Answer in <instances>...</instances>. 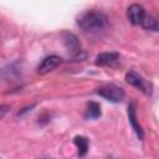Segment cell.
Returning <instances> with one entry per match:
<instances>
[{
	"instance_id": "cell-1",
	"label": "cell",
	"mask_w": 159,
	"mask_h": 159,
	"mask_svg": "<svg viewBox=\"0 0 159 159\" xmlns=\"http://www.w3.org/2000/svg\"><path fill=\"white\" fill-rule=\"evenodd\" d=\"M108 24V19L104 12L99 10H88L83 12L78 19V25L84 32L98 34Z\"/></svg>"
},
{
	"instance_id": "cell-11",
	"label": "cell",
	"mask_w": 159,
	"mask_h": 159,
	"mask_svg": "<svg viewBox=\"0 0 159 159\" xmlns=\"http://www.w3.org/2000/svg\"><path fill=\"white\" fill-rule=\"evenodd\" d=\"M73 142H75V144H76V147L78 149V155L80 157H84L87 154V152H88V145H89L88 139L86 137H83V135H77V137H75Z\"/></svg>"
},
{
	"instance_id": "cell-8",
	"label": "cell",
	"mask_w": 159,
	"mask_h": 159,
	"mask_svg": "<svg viewBox=\"0 0 159 159\" xmlns=\"http://www.w3.org/2000/svg\"><path fill=\"white\" fill-rule=\"evenodd\" d=\"M142 26L148 31H159V14L145 15Z\"/></svg>"
},
{
	"instance_id": "cell-10",
	"label": "cell",
	"mask_w": 159,
	"mask_h": 159,
	"mask_svg": "<svg viewBox=\"0 0 159 159\" xmlns=\"http://www.w3.org/2000/svg\"><path fill=\"white\" fill-rule=\"evenodd\" d=\"M101 116V106L97 102H89L87 104L84 118L86 119H97Z\"/></svg>"
},
{
	"instance_id": "cell-5",
	"label": "cell",
	"mask_w": 159,
	"mask_h": 159,
	"mask_svg": "<svg viewBox=\"0 0 159 159\" xmlns=\"http://www.w3.org/2000/svg\"><path fill=\"white\" fill-rule=\"evenodd\" d=\"M145 15L144 7L139 4H132L127 10V16L133 25H142Z\"/></svg>"
},
{
	"instance_id": "cell-7",
	"label": "cell",
	"mask_w": 159,
	"mask_h": 159,
	"mask_svg": "<svg viewBox=\"0 0 159 159\" xmlns=\"http://www.w3.org/2000/svg\"><path fill=\"white\" fill-rule=\"evenodd\" d=\"M128 118H129V123L133 127L134 132L137 133L138 138L139 139H143V135L144 134H143V129L140 128V125L137 122V112H135V104H134V102H132L128 106Z\"/></svg>"
},
{
	"instance_id": "cell-4",
	"label": "cell",
	"mask_w": 159,
	"mask_h": 159,
	"mask_svg": "<svg viewBox=\"0 0 159 159\" xmlns=\"http://www.w3.org/2000/svg\"><path fill=\"white\" fill-rule=\"evenodd\" d=\"M62 41H63V45L66 46V48L68 50V52L72 56L78 57L81 55V52H82L81 43H80L76 35H73L71 32H63L62 34Z\"/></svg>"
},
{
	"instance_id": "cell-13",
	"label": "cell",
	"mask_w": 159,
	"mask_h": 159,
	"mask_svg": "<svg viewBox=\"0 0 159 159\" xmlns=\"http://www.w3.org/2000/svg\"><path fill=\"white\" fill-rule=\"evenodd\" d=\"M41 159H50V158H41Z\"/></svg>"
},
{
	"instance_id": "cell-9",
	"label": "cell",
	"mask_w": 159,
	"mask_h": 159,
	"mask_svg": "<svg viewBox=\"0 0 159 159\" xmlns=\"http://www.w3.org/2000/svg\"><path fill=\"white\" fill-rule=\"evenodd\" d=\"M119 58V55L116 52H104V53H99L96 58V65L98 66H106L109 65L114 61H117Z\"/></svg>"
},
{
	"instance_id": "cell-6",
	"label": "cell",
	"mask_w": 159,
	"mask_h": 159,
	"mask_svg": "<svg viewBox=\"0 0 159 159\" xmlns=\"http://www.w3.org/2000/svg\"><path fill=\"white\" fill-rule=\"evenodd\" d=\"M61 61H62V60H61V57H58V56H55V55L47 56V57H45V58L41 61V63L39 65L37 72L41 73V75L48 73L50 71L55 70V68L61 63Z\"/></svg>"
},
{
	"instance_id": "cell-12",
	"label": "cell",
	"mask_w": 159,
	"mask_h": 159,
	"mask_svg": "<svg viewBox=\"0 0 159 159\" xmlns=\"http://www.w3.org/2000/svg\"><path fill=\"white\" fill-rule=\"evenodd\" d=\"M6 108H9L7 106H1V118L5 116V112H6Z\"/></svg>"
},
{
	"instance_id": "cell-2",
	"label": "cell",
	"mask_w": 159,
	"mask_h": 159,
	"mask_svg": "<svg viewBox=\"0 0 159 159\" xmlns=\"http://www.w3.org/2000/svg\"><path fill=\"white\" fill-rule=\"evenodd\" d=\"M97 93L101 97H103L104 99H107L109 102H113V103L122 102L124 99V96H125L124 91L120 87L116 86V84H106V86H102V87L98 88Z\"/></svg>"
},
{
	"instance_id": "cell-3",
	"label": "cell",
	"mask_w": 159,
	"mask_h": 159,
	"mask_svg": "<svg viewBox=\"0 0 159 159\" xmlns=\"http://www.w3.org/2000/svg\"><path fill=\"white\" fill-rule=\"evenodd\" d=\"M125 81L129 84H132L133 87H135L139 91H142L143 93H145V94H150L152 93V84L149 82H147L143 77H140L139 75L133 72V71H130V72H128L125 75Z\"/></svg>"
}]
</instances>
